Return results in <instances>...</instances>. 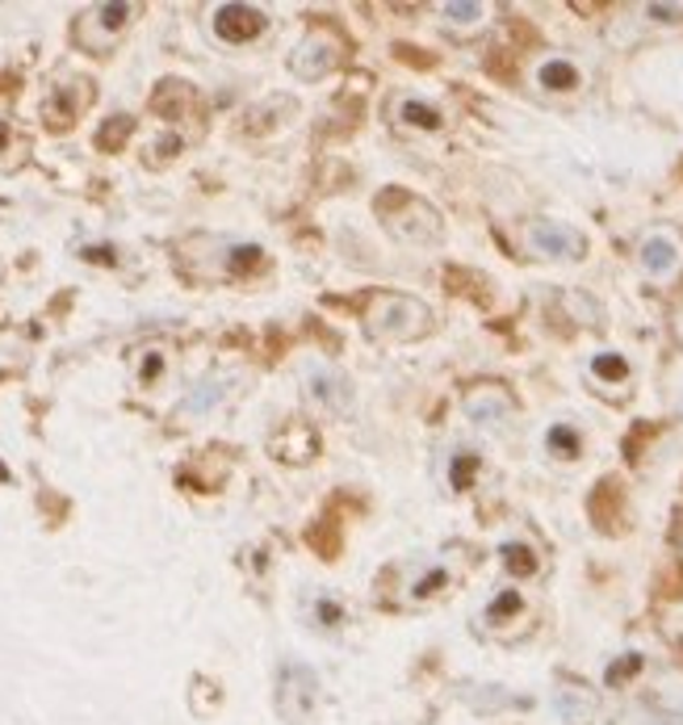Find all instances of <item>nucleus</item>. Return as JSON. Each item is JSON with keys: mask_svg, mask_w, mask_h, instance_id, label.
I'll use <instances>...</instances> for the list:
<instances>
[{"mask_svg": "<svg viewBox=\"0 0 683 725\" xmlns=\"http://www.w3.org/2000/svg\"><path fill=\"white\" fill-rule=\"evenodd\" d=\"M545 453L558 462H579L583 457V432L570 420H554L545 428Z\"/></svg>", "mask_w": 683, "mask_h": 725, "instance_id": "12", "label": "nucleus"}, {"mask_svg": "<svg viewBox=\"0 0 683 725\" xmlns=\"http://www.w3.org/2000/svg\"><path fill=\"white\" fill-rule=\"evenodd\" d=\"M499 562H503V570H508V579H537V570H542V554L528 545V541H520V537H512V541H503L499 545Z\"/></svg>", "mask_w": 683, "mask_h": 725, "instance_id": "9", "label": "nucleus"}, {"mask_svg": "<svg viewBox=\"0 0 683 725\" xmlns=\"http://www.w3.org/2000/svg\"><path fill=\"white\" fill-rule=\"evenodd\" d=\"M533 84L549 97H566L583 89V68L570 59V55H545L533 68Z\"/></svg>", "mask_w": 683, "mask_h": 725, "instance_id": "5", "label": "nucleus"}, {"mask_svg": "<svg viewBox=\"0 0 683 725\" xmlns=\"http://www.w3.org/2000/svg\"><path fill=\"white\" fill-rule=\"evenodd\" d=\"M634 671H641V655H629V658H621L613 671H608V683H616L621 676H634Z\"/></svg>", "mask_w": 683, "mask_h": 725, "instance_id": "18", "label": "nucleus"}, {"mask_svg": "<svg viewBox=\"0 0 683 725\" xmlns=\"http://www.w3.org/2000/svg\"><path fill=\"white\" fill-rule=\"evenodd\" d=\"M264 13L260 9H248V4H227V9H218L214 13V30H218V38H227V43H248V38H257L264 34Z\"/></svg>", "mask_w": 683, "mask_h": 725, "instance_id": "7", "label": "nucleus"}, {"mask_svg": "<svg viewBox=\"0 0 683 725\" xmlns=\"http://www.w3.org/2000/svg\"><path fill=\"white\" fill-rule=\"evenodd\" d=\"M395 117H399V126L424 131V135L445 126V114H441L432 101H420V97H399V101H395Z\"/></svg>", "mask_w": 683, "mask_h": 725, "instance_id": "11", "label": "nucleus"}, {"mask_svg": "<svg viewBox=\"0 0 683 725\" xmlns=\"http://www.w3.org/2000/svg\"><path fill=\"white\" fill-rule=\"evenodd\" d=\"M680 407H683V382H680Z\"/></svg>", "mask_w": 683, "mask_h": 725, "instance_id": "19", "label": "nucleus"}, {"mask_svg": "<svg viewBox=\"0 0 683 725\" xmlns=\"http://www.w3.org/2000/svg\"><path fill=\"white\" fill-rule=\"evenodd\" d=\"M641 13H646L654 25H680L683 22V4H646Z\"/></svg>", "mask_w": 683, "mask_h": 725, "instance_id": "17", "label": "nucleus"}, {"mask_svg": "<svg viewBox=\"0 0 683 725\" xmlns=\"http://www.w3.org/2000/svg\"><path fill=\"white\" fill-rule=\"evenodd\" d=\"M428 324H432V310L416 298H402V294L377 298L369 310V331L382 340H416L428 331Z\"/></svg>", "mask_w": 683, "mask_h": 725, "instance_id": "1", "label": "nucleus"}, {"mask_svg": "<svg viewBox=\"0 0 683 725\" xmlns=\"http://www.w3.org/2000/svg\"><path fill=\"white\" fill-rule=\"evenodd\" d=\"M441 18H445L448 30H478V25H487V18H491V9L487 4H478V0H453V4H441Z\"/></svg>", "mask_w": 683, "mask_h": 725, "instance_id": "14", "label": "nucleus"}, {"mask_svg": "<svg viewBox=\"0 0 683 725\" xmlns=\"http://www.w3.org/2000/svg\"><path fill=\"white\" fill-rule=\"evenodd\" d=\"M335 64H340V47L328 34H310L307 43L294 50V76L298 80H323L328 71H335Z\"/></svg>", "mask_w": 683, "mask_h": 725, "instance_id": "6", "label": "nucleus"}, {"mask_svg": "<svg viewBox=\"0 0 683 725\" xmlns=\"http://www.w3.org/2000/svg\"><path fill=\"white\" fill-rule=\"evenodd\" d=\"M680 331H683V319H680Z\"/></svg>", "mask_w": 683, "mask_h": 725, "instance_id": "20", "label": "nucleus"}, {"mask_svg": "<svg viewBox=\"0 0 683 725\" xmlns=\"http://www.w3.org/2000/svg\"><path fill=\"white\" fill-rule=\"evenodd\" d=\"M524 239H528V248L545 260H579L588 252L583 231H579L574 223H566V218H533Z\"/></svg>", "mask_w": 683, "mask_h": 725, "instance_id": "2", "label": "nucleus"}, {"mask_svg": "<svg viewBox=\"0 0 683 725\" xmlns=\"http://www.w3.org/2000/svg\"><path fill=\"white\" fill-rule=\"evenodd\" d=\"M482 469V457L474 453V449H453V457H448V487L453 491H466L474 487V474Z\"/></svg>", "mask_w": 683, "mask_h": 725, "instance_id": "16", "label": "nucleus"}, {"mask_svg": "<svg viewBox=\"0 0 683 725\" xmlns=\"http://www.w3.org/2000/svg\"><path fill=\"white\" fill-rule=\"evenodd\" d=\"M588 374H591L595 386H625V382L634 377V365H629V356H625V352L600 349V352H591Z\"/></svg>", "mask_w": 683, "mask_h": 725, "instance_id": "10", "label": "nucleus"}, {"mask_svg": "<svg viewBox=\"0 0 683 725\" xmlns=\"http://www.w3.org/2000/svg\"><path fill=\"white\" fill-rule=\"evenodd\" d=\"M524 612H528L524 591H520V587H499L482 616H487V625H491V630H503V625H512V621H524Z\"/></svg>", "mask_w": 683, "mask_h": 725, "instance_id": "13", "label": "nucleus"}, {"mask_svg": "<svg viewBox=\"0 0 683 725\" xmlns=\"http://www.w3.org/2000/svg\"><path fill=\"white\" fill-rule=\"evenodd\" d=\"M310 398L323 407V411H331V416H344L349 407H353V386L344 382L340 374H315L310 377Z\"/></svg>", "mask_w": 683, "mask_h": 725, "instance_id": "8", "label": "nucleus"}, {"mask_svg": "<svg viewBox=\"0 0 683 725\" xmlns=\"http://www.w3.org/2000/svg\"><path fill=\"white\" fill-rule=\"evenodd\" d=\"M448 584H453V575H448V566H441V562H432L428 570H420V575L411 579V591H407V596H411L416 604H420V600H436V596H441V591H445Z\"/></svg>", "mask_w": 683, "mask_h": 725, "instance_id": "15", "label": "nucleus"}, {"mask_svg": "<svg viewBox=\"0 0 683 725\" xmlns=\"http://www.w3.org/2000/svg\"><path fill=\"white\" fill-rule=\"evenodd\" d=\"M637 269H641V277L650 281H675L683 269V243L675 231H667V227H654V231L641 235V243H637Z\"/></svg>", "mask_w": 683, "mask_h": 725, "instance_id": "3", "label": "nucleus"}, {"mask_svg": "<svg viewBox=\"0 0 683 725\" xmlns=\"http://www.w3.org/2000/svg\"><path fill=\"white\" fill-rule=\"evenodd\" d=\"M466 420L478 428H508V420H516V398L499 386H478L466 395Z\"/></svg>", "mask_w": 683, "mask_h": 725, "instance_id": "4", "label": "nucleus"}]
</instances>
